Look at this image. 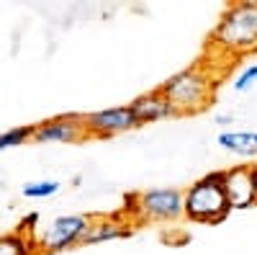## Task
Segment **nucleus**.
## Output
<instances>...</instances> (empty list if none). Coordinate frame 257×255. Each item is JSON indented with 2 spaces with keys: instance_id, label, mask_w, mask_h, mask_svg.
<instances>
[{
  "instance_id": "nucleus-1",
  "label": "nucleus",
  "mask_w": 257,
  "mask_h": 255,
  "mask_svg": "<svg viewBox=\"0 0 257 255\" xmlns=\"http://www.w3.org/2000/svg\"><path fill=\"white\" fill-rule=\"evenodd\" d=\"M211 52L221 57H242L257 49V3L229 6L211 31Z\"/></svg>"
},
{
  "instance_id": "nucleus-2",
  "label": "nucleus",
  "mask_w": 257,
  "mask_h": 255,
  "mask_svg": "<svg viewBox=\"0 0 257 255\" xmlns=\"http://www.w3.org/2000/svg\"><path fill=\"white\" fill-rule=\"evenodd\" d=\"M213 91H216V77L201 62L170 75L160 85V93L173 103L178 116H193L206 111L213 101Z\"/></svg>"
},
{
  "instance_id": "nucleus-3",
  "label": "nucleus",
  "mask_w": 257,
  "mask_h": 255,
  "mask_svg": "<svg viewBox=\"0 0 257 255\" xmlns=\"http://www.w3.org/2000/svg\"><path fill=\"white\" fill-rule=\"evenodd\" d=\"M229 201L224 194V170H211L190 188L183 191V217L198 224H219L229 217Z\"/></svg>"
},
{
  "instance_id": "nucleus-4",
  "label": "nucleus",
  "mask_w": 257,
  "mask_h": 255,
  "mask_svg": "<svg viewBox=\"0 0 257 255\" xmlns=\"http://www.w3.org/2000/svg\"><path fill=\"white\" fill-rule=\"evenodd\" d=\"M132 209H123V214L137 222H175L183 217V191L180 188H152L134 194Z\"/></svg>"
},
{
  "instance_id": "nucleus-5",
  "label": "nucleus",
  "mask_w": 257,
  "mask_h": 255,
  "mask_svg": "<svg viewBox=\"0 0 257 255\" xmlns=\"http://www.w3.org/2000/svg\"><path fill=\"white\" fill-rule=\"evenodd\" d=\"M88 214H64V217H54L52 222H47L44 227H36L34 240L41 255H54L62 250H70L82 245V237L90 227Z\"/></svg>"
},
{
  "instance_id": "nucleus-6",
  "label": "nucleus",
  "mask_w": 257,
  "mask_h": 255,
  "mask_svg": "<svg viewBox=\"0 0 257 255\" xmlns=\"http://www.w3.org/2000/svg\"><path fill=\"white\" fill-rule=\"evenodd\" d=\"M34 142H59V144H75L88 139L82 114H59L34 124Z\"/></svg>"
},
{
  "instance_id": "nucleus-7",
  "label": "nucleus",
  "mask_w": 257,
  "mask_h": 255,
  "mask_svg": "<svg viewBox=\"0 0 257 255\" xmlns=\"http://www.w3.org/2000/svg\"><path fill=\"white\" fill-rule=\"evenodd\" d=\"M137 119L128 106H111V109H100L85 116V129H88V139H111L116 134L137 129Z\"/></svg>"
},
{
  "instance_id": "nucleus-8",
  "label": "nucleus",
  "mask_w": 257,
  "mask_h": 255,
  "mask_svg": "<svg viewBox=\"0 0 257 255\" xmlns=\"http://www.w3.org/2000/svg\"><path fill=\"white\" fill-rule=\"evenodd\" d=\"M224 194L229 209H252L254 188H252V165H231L224 170Z\"/></svg>"
},
{
  "instance_id": "nucleus-9",
  "label": "nucleus",
  "mask_w": 257,
  "mask_h": 255,
  "mask_svg": "<svg viewBox=\"0 0 257 255\" xmlns=\"http://www.w3.org/2000/svg\"><path fill=\"white\" fill-rule=\"evenodd\" d=\"M128 109H132L137 124H155V121H165V119H175V109H173V103H170L160 88L157 91H149V93H142L137 96L132 103H128Z\"/></svg>"
},
{
  "instance_id": "nucleus-10",
  "label": "nucleus",
  "mask_w": 257,
  "mask_h": 255,
  "mask_svg": "<svg viewBox=\"0 0 257 255\" xmlns=\"http://www.w3.org/2000/svg\"><path fill=\"white\" fill-rule=\"evenodd\" d=\"M134 232V222L128 219L123 211L113 217H93L90 227L82 237V245H98V242H108L118 237H128Z\"/></svg>"
},
{
  "instance_id": "nucleus-11",
  "label": "nucleus",
  "mask_w": 257,
  "mask_h": 255,
  "mask_svg": "<svg viewBox=\"0 0 257 255\" xmlns=\"http://www.w3.org/2000/svg\"><path fill=\"white\" fill-rule=\"evenodd\" d=\"M219 147L242 155V157H254L257 155V132H221L219 134Z\"/></svg>"
},
{
  "instance_id": "nucleus-12",
  "label": "nucleus",
  "mask_w": 257,
  "mask_h": 255,
  "mask_svg": "<svg viewBox=\"0 0 257 255\" xmlns=\"http://www.w3.org/2000/svg\"><path fill=\"white\" fill-rule=\"evenodd\" d=\"M0 255H41L36 247V240L29 232H6L0 235Z\"/></svg>"
},
{
  "instance_id": "nucleus-13",
  "label": "nucleus",
  "mask_w": 257,
  "mask_h": 255,
  "mask_svg": "<svg viewBox=\"0 0 257 255\" xmlns=\"http://www.w3.org/2000/svg\"><path fill=\"white\" fill-rule=\"evenodd\" d=\"M34 137V124L31 126H16V129H8L0 134V152L8 150V147H21L24 142H29Z\"/></svg>"
},
{
  "instance_id": "nucleus-14",
  "label": "nucleus",
  "mask_w": 257,
  "mask_h": 255,
  "mask_svg": "<svg viewBox=\"0 0 257 255\" xmlns=\"http://www.w3.org/2000/svg\"><path fill=\"white\" fill-rule=\"evenodd\" d=\"M62 188L59 181H36V183H26L24 186V196L26 199H49Z\"/></svg>"
},
{
  "instance_id": "nucleus-15",
  "label": "nucleus",
  "mask_w": 257,
  "mask_h": 255,
  "mask_svg": "<svg viewBox=\"0 0 257 255\" xmlns=\"http://www.w3.org/2000/svg\"><path fill=\"white\" fill-rule=\"evenodd\" d=\"M254 80H257V65H249L237 80H234V91H247Z\"/></svg>"
},
{
  "instance_id": "nucleus-16",
  "label": "nucleus",
  "mask_w": 257,
  "mask_h": 255,
  "mask_svg": "<svg viewBox=\"0 0 257 255\" xmlns=\"http://www.w3.org/2000/svg\"><path fill=\"white\" fill-rule=\"evenodd\" d=\"M252 188H254V201H257V165H252Z\"/></svg>"
},
{
  "instance_id": "nucleus-17",
  "label": "nucleus",
  "mask_w": 257,
  "mask_h": 255,
  "mask_svg": "<svg viewBox=\"0 0 257 255\" xmlns=\"http://www.w3.org/2000/svg\"><path fill=\"white\" fill-rule=\"evenodd\" d=\"M216 121H219V124H229V121H231V116H216Z\"/></svg>"
}]
</instances>
